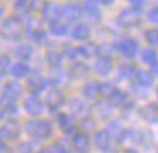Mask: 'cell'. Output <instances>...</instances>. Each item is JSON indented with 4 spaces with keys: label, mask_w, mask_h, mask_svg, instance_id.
<instances>
[{
    "label": "cell",
    "mask_w": 158,
    "mask_h": 153,
    "mask_svg": "<svg viewBox=\"0 0 158 153\" xmlns=\"http://www.w3.org/2000/svg\"><path fill=\"white\" fill-rule=\"evenodd\" d=\"M2 119H4V112L0 111V122H2Z\"/></svg>",
    "instance_id": "b9f144b4"
},
{
    "label": "cell",
    "mask_w": 158,
    "mask_h": 153,
    "mask_svg": "<svg viewBox=\"0 0 158 153\" xmlns=\"http://www.w3.org/2000/svg\"><path fill=\"white\" fill-rule=\"evenodd\" d=\"M0 111L7 112V114H14L17 111V97L4 92V94L0 95Z\"/></svg>",
    "instance_id": "5bb4252c"
},
{
    "label": "cell",
    "mask_w": 158,
    "mask_h": 153,
    "mask_svg": "<svg viewBox=\"0 0 158 153\" xmlns=\"http://www.w3.org/2000/svg\"><path fill=\"white\" fill-rule=\"evenodd\" d=\"M51 150H53V153H72V150H70L63 141H56L55 145L51 146Z\"/></svg>",
    "instance_id": "4dcf8cb0"
},
{
    "label": "cell",
    "mask_w": 158,
    "mask_h": 153,
    "mask_svg": "<svg viewBox=\"0 0 158 153\" xmlns=\"http://www.w3.org/2000/svg\"><path fill=\"white\" fill-rule=\"evenodd\" d=\"M83 95L90 100L97 99L100 95V88H99V82H92V83H87L85 88H83Z\"/></svg>",
    "instance_id": "484cf974"
},
{
    "label": "cell",
    "mask_w": 158,
    "mask_h": 153,
    "mask_svg": "<svg viewBox=\"0 0 158 153\" xmlns=\"http://www.w3.org/2000/svg\"><path fill=\"white\" fill-rule=\"evenodd\" d=\"M72 36H73V39H77V41L89 39L90 37V27L87 26V24H77L72 29Z\"/></svg>",
    "instance_id": "7402d4cb"
},
{
    "label": "cell",
    "mask_w": 158,
    "mask_h": 153,
    "mask_svg": "<svg viewBox=\"0 0 158 153\" xmlns=\"http://www.w3.org/2000/svg\"><path fill=\"white\" fill-rule=\"evenodd\" d=\"M49 32L53 34V36H66V34L70 32L68 29V24L65 22V20H55V22L49 24Z\"/></svg>",
    "instance_id": "603a6c76"
},
{
    "label": "cell",
    "mask_w": 158,
    "mask_h": 153,
    "mask_svg": "<svg viewBox=\"0 0 158 153\" xmlns=\"http://www.w3.org/2000/svg\"><path fill=\"white\" fill-rule=\"evenodd\" d=\"M141 60H143L146 65L155 66V65L158 63V53H156V49H153V48H146V49H143V51H141Z\"/></svg>",
    "instance_id": "d4e9b609"
},
{
    "label": "cell",
    "mask_w": 158,
    "mask_h": 153,
    "mask_svg": "<svg viewBox=\"0 0 158 153\" xmlns=\"http://www.w3.org/2000/svg\"><path fill=\"white\" fill-rule=\"evenodd\" d=\"M112 68H114V65H112L110 56H100L94 61V71L102 75V77H107L112 71Z\"/></svg>",
    "instance_id": "4fadbf2b"
},
{
    "label": "cell",
    "mask_w": 158,
    "mask_h": 153,
    "mask_svg": "<svg viewBox=\"0 0 158 153\" xmlns=\"http://www.w3.org/2000/svg\"><path fill=\"white\" fill-rule=\"evenodd\" d=\"M109 104L114 105V107H126V105L131 104V102H129V97H127L126 92L116 88V90L109 95Z\"/></svg>",
    "instance_id": "9a60e30c"
},
{
    "label": "cell",
    "mask_w": 158,
    "mask_h": 153,
    "mask_svg": "<svg viewBox=\"0 0 158 153\" xmlns=\"http://www.w3.org/2000/svg\"><path fill=\"white\" fill-rule=\"evenodd\" d=\"M61 10H63V7H60L58 3H55V2H49V3H44V5H43L41 14H43V17H44L46 20H49V24H51V22H55V20H60Z\"/></svg>",
    "instance_id": "8fae6325"
},
{
    "label": "cell",
    "mask_w": 158,
    "mask_h": 153,
    "mask_svg": "<svg viewBox=\"0 0 158 153\" xmlns=\"http://www.w3.org/2000/svg\"><path fill=\"white\" fill-rule=\"evenodd\" d=\"M29 73H31V68L27 66V63H22V61H19V63H14L10 66V75L14 78H24V77H29Z\"/></svg>",
    "instance_id": "44dd1931"
},
{
    "label": "cell",
    "mask_w": 158,
    "mask_h": 153,
    "mask_svg": "<svg viewBox=\"0 0 158 153\" xmlns=\"http://www.w3.org/2000/svg\"><path fill=\"white\" fill-rule=\"evenodd\" d=\"M134 82H138V83H139L141 87H144V88H150L151 85H153V82H155V75H153V71L138 70Z\"/></svg>",
    "instance_id": "ffe728a7"
},
{
    "label": "cell",
    "mask_w": 158,
    "mask_h": 153,
    "mask_svg": "<svg viewBox=\"0 0 158 153\" xmlns=\"http://www.w3.org/2000/svg\"><path fill=\"white\" fill-rule=\"evenodd\" d=\"M139 114L144 121L151 122V124H156L158 122V104L156 102H148V104H144L139 109Z\"/></svg>",
    "instance_id": "7c38bea8"
},
{
    "label": "cell",
    "mask_w": 158,
    "mask_h": 153,
    "mask_svg": "<svg viewBox=\"0 0 158 153\" xmlns=\"http://www.w3.org/2000/svg\"><path fill=\"white\" fill-rule=\"evenodd\" d=\"M94 145L104 153L110 151V148H112V138L107 133V129H100V131H97L94 134Z\"/></svg>",
    "instance_id": "52a82bcc"
},
{
    "label": "cell",
    "mask_w": 158,
    "mask_h": 153,
    "mask_svg": "<svg viewBox=\"0 0 158 153\" xmlns=\"http://www.w3.org/2000/svg\"><path fill=\"white\" fill-rule=\"evenodd\" d=\"M116 49L119 51L123 56L126 58H134L138 53V41L133 39V37H123V39H119L116 43Z\"/></svg>",
    "instance_id": "3957f363"
},
{
    "label": "cell",
    "mask_w": 158,
    "mask_h": 153,
    "mask_svg": "<svg viewBox=\"0 0 158 153\" xmlns=\"http://www.w3.org/2000/svg\"><path fill=\"white\" fill-rule=\"evenodd\" d=\"M65 104V95L61 94L60 88H51L46 94V105H48L51 111H58L61 105Z\"/></svg>",
    "instance_id": "30bf717a"
},
{
    "label": "cell",
    "mask_w": 158,
    "mask_h": 153,
    "mask_svg": "<svg viewBox=\"0 0 158 153\" xmlns=\"http://www.w3.org/2000/svg\"><path fill=\"white\" fill-rule=\"evenodd\" d=\"M27 2H29V0H15V5H17V7H26V5H27Z\"/></svg>",
    "instance_id": "74e56055"
},
{
    "label": "cell",
    "mask_w": 158,
    "mask_h": 153,
    "mask_svg": "<svg viewBox=\"0 0 158 153\" xmlns=\"http://www.w3.org/2000/svg\"><path fill=\"white\" fill-rule=\"evenodd\" d=\"M27 87L31 88V92H32L34 95L39 94V92H43V90L46 88V80H44V77H41V75H38V73L31 75V77H29Z\"/></svg>",
    "instance_id": "e0dca14e"
},
{
    "label": "cell",
    "mask_w": 158,
    "mask_h": 153,
    "mask_svg": "<svg viewBox=\"0 0 158 153\" xmlns=\"http://www.w3.org/2000/svg\"><path fill=\"white\" fill-rule=\"evenodd\" d=\"M131 5L134 7V9H141V7L144 5V0H129Z\"/></svg>",
    "instance_id": "8d00e7d4"
},
{
    "label": "cell",
    "mask_w": 158,
    "mask_h": 153,
    "mask_svg": "<svg viewBox=\"0 0 158 153\" xmlns=\"http://www.w3.org/2000/svg\"><path fill=\"white\" fill-rule=\"evenodd\" d=\"M141 19H139V14L133 9H126L117 15V24L121 27H126V29H131V27H136L139 26Z\"/></svg>",
    "instance_id": "277c9868"
},
{
    "label": "cell",
    "mask_w": 158,
    "mask_h": 153,
    "mask_svg": "<svg viewBox=\"0 0 158 153\" xmlns=\"http://www.w3.org/2000/svg\"><path fill=\"white\" fill-rule=\"evenodd\" d=\"M48 60H49V63H51L53 66H58V65L61 63V54H58V53H55V51H51V53L48 54Z\"/></svg>",
    "instance_id": "836d02e7"
},
{
    "label": "cell",
    "mask_w": 158,
    "mask_h": 153,
    "mask_svg": "<svg viewBox=\"0 0 158 153\" xmlns=\"http://www.w3.org/2000/svg\"><path fill=\"white\" fill-rule=\"evenodd\" d=\"M156 97H158V87H156Z\"/></svg>",
    "instance_id": "7bdbcfd3"
},
{
    "label": "cell",
    "mask_w": 158,
    "mask_h": 153,
    "mask_svg": "<svg viewBox=\"0 0 158 153\" xmlns=\"http://www.w3.org/2000/svg\"><path fill=\"white\" fill-rule=\"evenodd\" d=\"M72 145L75 148L77 153H89L90 151V138L87 133L83 131H78L73 134V139H72Z\"/></svg>",
    "instance_id": "ba28073f"
},
{
    "label": "cell",
    "mask_w": 158,
    "mask_h": 153,
    "mask_svg": "<svg viewBox=\"0 0 158 153\" xmlns=\"http://www.w3.org/2000/svg\"><path fill=\"white\" fill-rule=\"evenodd\" d=\"M4 14H5V10H4V9H2V7H0V20L4 19Z\"/></svg>",
    "instance_id": "60d3db41"
},
{
    "label": "cell",
    "mask_w": 158,
    "mask_h": 153,
    "mask_svg": "<svg viewBox=\"0 0 158 153\" xmlns=\"http://www.w3.org/2000/svg\"><path fill=\"white\" fill-rule=\"evenodd\" d=\"M136 73L138 70L133 63H123L117 68V77L121 80H133V78H136Z\"/></svg>",
    "instance_id": "2e32d148"
},
{
    "label": "cell",
    "mask_w": 158,
    "mask_h": 153,
    "mask_svg": "<svg viewBox=\"0 0 158 153\" xmlns=\"http://www.w3.org/2000/svg\"><path fill=\"white\" fill-rule=\"evenodd\" d=\"M58 122H60V128H61L66 134H72V133L75 134V122H73V116L72 114L61 112V114L58 116Z\"/></svg>",
    "instance_id": "ac0fdd59"
},
{
    "label": "cell",
    "mask_w": 158,
    "mask_h": 153,
    "mask_svg": "<svg viewBox=\"0 0 158 153\" xmlns=\"http://www.w3.org/2000/svg\"><path fill=\"white\" fill-rule=\"evenodd\" d=\"M10 60L7 56H0V75H4L7 70H10Z\"/></svg>",
    "instance_id": "d6a6232c"
},
{
    "label": "cell",
    "mask_w": 158,
    "mask_h": 153,
    "mask_svg": "<svg viewBox=\"0 0 158 153\" xmlns=\"http://www.w3.org/2000/svg\"><path fill=\"white\" fill-rule=\"evenodd\" d=\"M4 92L5 94L14 95V97H19L21 92H22V88H21V85H19L17 82H7V83L4 85Z\"/></svg>",
    "instance_id": "f1b7e54d"
},
{
    "label": "cell",
    "mask_w": 158,
    "mask_h": 153,
    "mask_svg": "<svg viewBox=\"0 0 158 153\" xmlns=\"http://www.w3.org/2000/svg\"><path fill=\"white\" fill-rule=\"evenodd\" d=\"M26 133L32 139H48L53 134V128L44 119H32L26 122Z\"/></svg>",
    "instance_id": "6da1fadb"
},
{
    "label": "cell",
    "mask_w": 158,
    "mask_h": 153,
    "mask_svg": "<svg viewBox=\"0 0 158 153\" xmlns=\"http://www.w3.org/2000/svg\"><path fill=\"white\" fill-rule=\"evenodd\" d=\"M21 134V128L15 121H9L0 126V139L4 141H15Z\"/></svg>",
    "instance_id": "5b68a950"
},
{
    "label": "cell",
    "mask_w": 158,
    "mask_h": 153,
    "mask_svg": "<svg viewBox=\"0 0 158 153\" xmlns=\"http://www.w3.org/2000/svg\"><path fill=\"white\" fill-rule=\"evenodd\" d=\"M38 153H53V150L51 148H41Z\"/></svg>",
    "instance_id": "ab89813d"
},
{
    "label": "cell",
    "mask_w": 158,
    "mask_h": 153,
    "mask_svg": "<svg viewBox=\"0 0 158 153\" xmlns=\"http://www.w3.org/2000/svg\"><path fill=\"white\" fill-rule=\"evenodd\" d=\"M144 39H146V43L150 44L153 49H155V48H158V29H156V27L144 31Z\"/></svg>",
    "instance_id": "4316f807"
},
{
    "label": "cell",
    "mask_w": 158,
    "mask_h": 153,
    "mask_svg": "<svg viewBox=\"0 0 158 153\" xmlns=\"http://www.w3.org/2000/svg\"><path fill=\"white\" fill-rule=\"evenodd\" d=\"M32 53H34V51H32L31 44H21V46H17V49H15V56H17L22 63H26L27 60H31Z\"/></svg>",
    "instance_id": "cb8c5ba5"
},
{
    "label": "cell",
    "mask_w": 158,
    "mask_h": 153,
    "mask_svg": "<svg viewBox=\"0 0 158 153\" xmlns=\"http://www.w3.org/2000/svg\"><path fill=\"white\" fill-rule=\"evenodd\" d=\"M14 153H34V148H32L31 143H19Z\"/></svg>",
    "instance_id": "1f68e13d"
},
{
    "label": "cell",
    "mask_w": 158,
    "mask_h": 153,
    "mask_svg": "<svg viewBox=\"0 0 158 153\" xmlns=\"http://www.w3.org/2000/svg\"><path fill=\"white\" fill-rule=\"evenodd\" d=\"M148 20H151V22L158 24V5H155L153 9L148 12Z\"/></svg>",
    "instance_id": "e575fe53"
},
{
    "label": "cell",
    "mask_w": 158,
    "mask_h": 153,
    "mask_svg": "<svg viewBox=\"0 0 158 153\" xmlns=\"http://www.w3.org/2000/svg\"><path fill=\"white\" fill-rule=\"evenodd\" d=\"M70 107H72V116H80V114H85L87 111V104L83 100H80V99H73L72 102H70Z\"/></svg>",
    "instance_id": "83f0119b"
},
{
    "label": "cell",
    "mask_w": 158,
    "mask_h": 153,
    "mask_svg": "<svg viewBox=\"0 0 158 153\" xmlns=\"http://www.w3.org/2000/svg\"><path fill=\"white\" fill-rule=\"evenodd\" d=\"M31 39L34 43H43L46 39V32L43 29H34V31H31Z\"/></svg>",
    "instance_id": "f546056e"
},
{
    "label": "cell",
    "mask_w": 158,
    "mask_h": 153,
    "mask_svg": "<svg viewBox=\"0 0 158 153\" xmlns=\"http://www.w3.org/2000/svg\"><path fill=\"white\" fill-rule=\"evenodd\" d=\"M97 2H100L102 5H110V3L114 2V0H97Z\"/></svg>",
    "instance_id": "f35d334b"
},
{
    "label": "cell",
    "mask_w": 158,
    "mask_h": 153,
    "mask_svg": "<svg viewBox=\"0 0 158 153\" xmlns=\"http://www.w3.org/2000/svg\"><path fill=\"white\" fill-rule=\"evenodd\" d=\"M0 31H2V34H4L7 39H10V41L19 39L21 34H22V22H21V19H17V17H9V19H5Z\"/></svg>",
    "instance_id": "7a4b0ae2"
},
{
    "label": "cell",
    "mask_w": 158,
    "mask_h": 153,
    "mask_svg": "<svg viewBox=\"0 0 158 153\" xmlns=\"http://www.w3.org/2000/svg\"><path fill=\"white\" fill-rule=\"evenodd\" d=\"M82 15H83V9L80 5H77V3H68V5H65L63 10H61V17H63V20H65L66 24L68 22H77Z\"/></svg>",
    "instance_id": "9c48e42d"
},
{
    "label": "cell",
    "mask_w": 158,
    "mask_h": 153,
    "mask_svg": "<svg viewBox=\"0 0 158 153\" xmlns=\"http://www.w3.org/2000/svg\"><path fill=\"white\" fill-rule=\"evenodd\" d=\"M83 14L94 20H99L100 19V9H99L97 0H85V3H83Z\"/></svg>",
    "instance_id": "d6986e66"
},
{
    "label": "cell",
    "mask_w": 158,
    "mask_h": 153,
    "mask_svg": "<svg viewBox=\"0 0 158 153\" xmlns=\"http://www.w3.org/2000/svg\"><path fill=\"white\" fill-rule=\"evenodd\" d=\"M24 111L29 116H32V117H38L44 111V104H43V100L38 99V95H29L24 100Z\"/></svg>",
    "instance_id": "8992f818"
},
{
    "label": "cell",
    "mask_w": 158,
    "mask_h": 153,
    "mask_svg": "<svg viewBox=\"0 0 158 153\" xmlns=\"http://www.w3.org/2000/svg\"><path fill=\"white\" fill-rule=\"evenodd\" d=\"M0 153H9V145L4 139H0Z\"/></svg>",
    "instance_id": "d590c367"
}]
</instances>
